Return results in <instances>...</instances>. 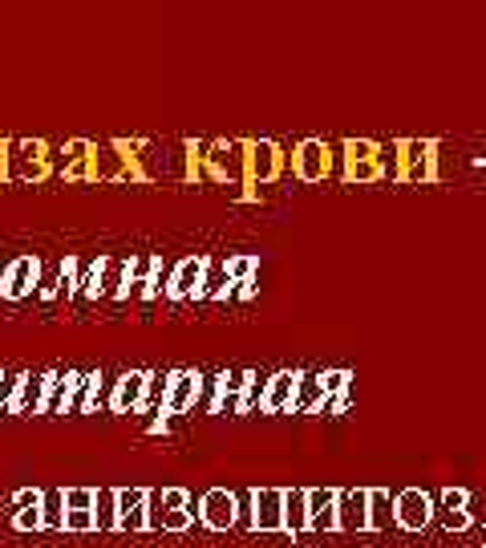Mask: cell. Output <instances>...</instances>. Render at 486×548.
Segmentation results:
<instances>
[{
	"label": "cell",
	"mask_w": 486,
	"mask_h": 548,
	"mask_svg": "<svg viewBox=\"0 0 486 548\" xmlns=\"http://www.w3.org/2000/svg\"><path fill=\"white\" fill-rule=\"evenodd\" d=\"M130 167H134V159H130L118 142H102V147H94V155H89V183H126Z\"/></svg>",
	"instance_id": "obj_2"
},
{
	"label": "cell",
	"mask_w": 486,
	"mask_h": 548,
	"mask_svg": "<svg viewBox=\"0 0 486 548\" xmlns=\"http://www.w3.org/2000/svg\"><path fill=\"white\" fill-rule=\"evenodd\" d=\"M13 528L16 532H40L45 528V516H40V507H24V512L13 516Z\"/></svg>",
	"instance_id": "obj_24"
},
{
	"label": "cell",
	"mask_w": 486,
	"mask_h": 548,
	"mask_svg": "<svg viewBox=\"0 0 486 548\" xmlns=\"http://www.w3.org/2000/svg\"><path fill=\"white\" fill-rule=\"evenodd\" d=\"M49 386H53V370H40V374H24L21 390H16L13 402V415H45V402H49Z\"/></svg>",
	"instance_id": "obj_6"
},
{
	"label": "cell",
	"mask_w": 486,
	"mask_h": 548,
	"mask_svg": "<svg viewBox=\"0 0 486 548\" xmlns=\"http://www.w3.org/2000/svg\"><path fill=\"white\" fill-rule=\"evenodd\" d=\"M77 285H81V260L77 256H65L57 264V297L53 301H77Z\"/></svg>",
	"instance_id": "obj_13"
},
{
	"label": "cell",
	"mask_w": 486,
	"mask_h": 548,
	"mask_svg": "<svg viewBox=\"0 0 486 548\" xmlns=\"http://www.w3.org/2000/svg\"><path fill=\"white\" fill-rule=\"evenodd\" d=\"M150 528V491L146 488H118V532Z\"/></svg>",
	"instance_id": "obj_5"
},
{
	"label": "cell",
	"mask_w": 486,
	"mask_h": 548,
	"mask_svg": "<svg viewBox=\"0 0 486 548\" xmlns=\"http://www.w3.org/2000/svg\"><path fill=\"white\" fill-rule=\"evenodd\" d=\"M65 532H97L94 512H65Z\"/></svg>",
	"instance_id": "obj_25"
},
{
	"label": "cell",
	"mask_w": 486,
	"mask_h": 548,
	"mask_svg": "<svg viewBox=\"0 0 486 548\" xmlns=\"http://www.w3.org/2000/svg\"><path fill=\"white\" fill-rule=\"evenodd\" d=\"M37 285H40V260L37 256H16V260L4 269L0 297H4V301H24Z\"/></svg>",
	"instance_id": "obj_3"
},
{
	"label": "cell",
	"mask_w": 486,
	"mask_h": 548,
	"mask_svg": "<svg viewBox=\"0 0 486 548\" xmlns=\"http://www.w3.org/2000/svg\"><path fill=\"white\" fill-rule=\"evenodd\" d=\"M219 285H223V269H219V264H211V269L202 272L199 293H202V297H215V293H219Z\"/></svg>",
	"instance_id": "obj_28"
},
{
	"label": "cell",
	"mask_w": 486,
	"mask_h": 548,
	"mask_svg": "<svg viewBox=\"0 0 486 548\" xmlns=\"http://www.w3.org/2000/svg\"><path fill=\"white\" fill-rule=\"evenodd\" d=\"M292 382H296V378H292V374H280V378H275V382H272V390H267V410H280L284 402L292 398Z\"/></svg>",
	"instance_id": "obj_22"
},
{
	"label": "cell",
	"mask_w": 486,
	"mask_h": 548,
	"mask_svg": "<svg viewBox=\"0 0 486 548\" xmlns=\"http://www.w3.org/2000/svg\"><path fill=\"white\" fill-rule=\"evenodd\" d=\"M97 488H65V512H94Z\"/></svg>",
	"instance_id": "obj_19"
},
{
	"label": "cell",
	"mask_w": 486,
	"mask_h": 548,
	"mask_svg": "<svg viewBox=\"0 0 486 548\" xmlns=\"http://www.w3.org/2000/svg\"><path fill=\"white\" fill-rule=\"evenodd\" d=\"M284 524H292V528H304L308 524V499L300 491L284 496Z\"/></svg>",
	"instance_id": "obj_21"
},
{
	"label": "cell",
	"mask_w": 486,
	"mask_h": 548,
	"mask_svg": "<svg viewBox=\"0 0 486 548\" xmlns=\"http://www.w3.org/2000/svg\"><path fill=\"white\" fill-rule=\"evenodd\" d=\"M186 507V491L183 488H166L162 491V512H183Z\"/></svg>",
	"instance_id": "obj_29"
},
{
	"label": "cell",
	"mask_w": 486,
	"mask_h": 548,
	"mask_svg": "<svg viewBox=\"0 0 486 548\" xmlns=\"http://www.w3.org/2000/svg\"><path fill=\"white\" fill-rule=\"evenodd\" d=\"M251 175H259V179H272V175H275V147H267V142L251 147Z\"/></svg>",
	"instance_id": "obj_18"
},
{
	"label": "cell",
	"mask_w": 486,
	"mask_h": 548,
	"mask_svg": "<svg viewBox=\"0 0 486 548\" xmlns=\"http://www.w3.org/2000/svg\"><path fill=\"white\" fill-rule=\"evenodd\" d=\"M89 155H94V142H86V139H69V142H65V147H61V155H57V163H61V175L69 171L73 163H81V159H89Z\"/></svg>",
	"instance_id": "obj_20"
},
{
	"label": "cell",
	"mask_w": 486,
	"mask_h": 548,
	"mask_svg": "<svg viewBox=\"0 0 486 548\" xmlns=\"http://www.w3.org/2000/svg\"><path fill=\"white\" fill-rule=\"evenodd\" d=\"M40 499H45V491H37V488H21L13 496V516L16 512H24V507H40Z\"/></svg>",
	"instance_id": "obj_27"
},
{
	"label": "cell",
	"mask_w": 486,
	"mask_h": 548,
	"mask_svg": "<svg viewBox=\"0 0 486 548\" xmlns=\"http://www.w3.org/2000/svg\"><path fill=\"white\" fill-rule=\"evenodd\" d=\"M194 394H199V374H191V370H178V374H170L162 410H166V415H183V410H191Z\"/></svg>",
	"instance_id": "obj_8"
},
{
	"label": "cell",
	"mask_w": 486,
	"mask_h": 548,
	"mask_svg": "<svg viewBox=\"0 0 486 548\" xmlns=\"http://www.w3.org/2000/svg\"><path fill=\"white\" fill-rule=\"evenodd\" d=\"M202 272H207V264L199 260V256H186L183 264H178L175 272H170V285H166V297L170 301H183V297L199 293L202 285Z\"/></svg>",
	"instance_id": "obj_7"
},
{
	"label": "cell",
	"mask_w": 486,
	"mask_h": 548,
	"mask_svg": "<svg viewBox=\"0 0 486 548\" xmlns=\"http://www.w3.org/2000/svg\"><path fill=\"white\" fill-rule=\"evenodd\" d=\"M154 256H134L130 260V280H126V293H122V301H142V297H150V277H154Z\"/></svg>",
	"instance_id": "obj_11"
},
{
	"label": "cell",
	"mask_w": 486,
	"mask_h": 548,
	"mask_svg": "<svg viewBox=\"0 0 486 548\" xmlns=\"http://www.w3.org/2000/svg\"><path fill=\"white\" fill-rule=\"evenodd\" d=\"M296 167H300L304 179H320V175H324V147H320V142H304L300 155H296Z\"/></svg>",
	"instance_id": "obj_17"
},
{
	"label": "cell",
	"mask_w": 486,
	"mask_h": 548,
	"mask_svg": "<svg viewBox=\"0 0 486 548\" xmlns=\"http://www.w3.org/2000/svg\"><path fill=\"white\" fill-rule=\"evenodd\" d=\"M248 272H251V260H231V277L235 280H243Z\"/></svg>",
	"instance_id": "obj_31"
},
{
	"label": "cell",
	"mask_w": 486,
	"mask_h": 548,
	"mask_svg": "<svg viewBox=\"0 0 486 548\" xmlns=\"http://www.w3.org/2000/svg\"><path fill=\"white\" fill-rule=\"evenodd\" d=\"M146 390H150V374L146 370H130L113 382L110 390V410L113 415H134V410L146 406Z\"/></svg>",
	"instance_id": "obj_4"
},
{
	"label": "cell",
	"mask_w": 486,
	"mask_h": 548,
	"mask_svg": "<svg viewBox=\"0 0 486 548\" xmlns=\"http://www.w3.org/2000/svg\"><path fill=\"white\" fill-rule=\"evenodd\" d=\"M21 382H24V374H0V415H4V410H13Z\"/></svg>",
	"instance_id": "obj_23"
},
{
	"label": "cell",
	"mask_w": 486,
	"mask_h": 548,
	"mask_svg": "<svg viewBox=\"0 0 486 548\" xmlns=\"http://www.w3.org/2000/svg\"><path fill=\"white\" fill-rule=\"evenodd\" d=\"M77 370H53V386H49V402L45 415H65L73 402V386H77Z\"/></svg>",
	"instance_id": "obj_10"
},
{
	"label": "cell",
	"mask_w": 486,
	"mask_h": 548,
	"mask_svg": "<svg viewBox=\"0 0 486 548\" xmlns=\"http://www.w3.org/2000/svg\"><path fill=\"white\" fill-rule=\"evenodd\" d=\"M401 520H405V524H421V520H426V499L405 496V499H401Z\"/></svg>",
	"instance_id": "obj_26"
},
{
	"label": "cell",
	"mask_w": 486,
	"mask_h": 548,
	"mask_svg": "<svg viewBox=\"0 0 486 548\" xmlns=\"http://www.w3.org/2000/svg\"><path fill=\"white\" fill-rule=\"evenodd\" d=\"M202 520H207L211 528H227V524L235 520V499L227 496V491H207V496H202Z\"/></svg>",
	"instance_id": "obj_12"
},
{
	"label": "cell",
	"mask_w": 486,
	"mask_h": 548,
	"mask_svg": "<svg viewBox=\"0 0 486 548\" xmlns=\"http://www.w3.org/2000/svg\"><path fill=\"white\" fill-rule=\"evenodd\" d=\"M97 532H118V488H97Z\"/></svg>",
	"instance_id": "obj_14"
},
{
	"label": "cell",
	"mask_w": 486,
	"mask_h": 548,
	"mask_svg": "<svg viewBox=\"0 0 486 548\" xmlns=\"http://www.w3.org/2000/svg\"><path fill=\"white\" fill-rule=\"evenodd\" d=\"M0 183H8V139H0Z\"/></svg>",
	"instance_id": "obj_30"
},
{
	"label": "cell",
	"mask_w": 486,
	"mask_h": 548,
	"mask_svg": "<svg viewBox=\"0 0 486 548\" xmlns=\"http://www.w3.org/2000/svg\"><path fill=\"white\" fill-rule=\"evenodd\" d=\"M256 524H259V528H280V524H284V496H280V491H259Z\"/></svg>",
	"instance_id": "obj_15"
},
{
	"label": "cell",
	"mask_w": 486,
	"mask_h": 548,
	"mask_svg": "<svg viewBox=\"0 0 486 548\" xmlns=\"http://www.w3.org/2000/svg\"><path fill=\"white\" fill-rule=\"evenodd\" d=\"M53 171L49 142L40 139H13L8 142V183H32Z\"/></svg>",
	"instance_id": "obj_1"
},
{
	"label": "cell",
	"mask_w": 486,
	"mask_h": 548,
	"mask_svg": "<svg viewBox=\"0 0 486 548\" xmlns=\"http://www.w3.org/2000/svg\"><path fill=\"white\" fill-rule=\"evenodd\" d=\"M40 516H45L49 532H65V488H49L40 499Z\"/></svg>",
	"instance_id": "obj_16"
},
{
	"label": "cell",
	"mask_w": 486,
	"mask_h": 548,
	"mask_svg": "<svg viewBox=\"0 0 486 548\" xmlns=\"http://www.w3.org/2000/svg\"><path fill=\"white\" fill-rule=\"evenodd\" d=\"M126 280H130V260H113V256H105L102 285H97V301H122Z\"/></svg>",
	"instance_id": "obj_9"
}]
</instances>
